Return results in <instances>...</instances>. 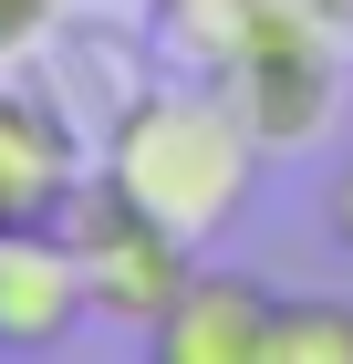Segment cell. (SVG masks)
Instances as JSON below:
<instances>
[{
    "instance_id": "1",
    "label": "cell",
    "mask_w": 353,
    "mask_h": 364,
    "mask_svg": "<svg viewBox=\"0 0 353 364\" xmlns=\"http://www.w3.org/2000/svg\"><path fill=\"white\" fill-rule=\"evenodd\" d=\"M104 177L125 198H146L166 229L218 240L260 188V136L229 105V84H146L104 125Z\"/></svg>"
},
{
    "instance_id": "2",
    "label": "cell",
    "mask_w": 353,
    "mask_h": 364,
    "mask_svg": "<svg viewBox=\"0 0 353 364\" xmlns=\"http://www.w3.org/2000/svg\"><path fill=\"white\" fill-rule=\"evenodd\" d=\"M63 240H73V260H83L94 323H146V333H156L166 302H177L188 271H197V240L166 229L146 198H125L104 167L73 177V198H63Z\"/></svg>"
},
{
    "instance_id": "3",
    "label": "cell",
    "mask_w": 353,
    "mask_h": 364,
    "mask_svg": "<svg viewBox=\"0 0 353 364\" xmlns=\"http://www.w3.org/2000/svg\"><path fill=\"white\" fill-rule=\"evenodd\" d=\"M229 105L249 114L260 146H312L332 125V105H343V42L322 21L271 11V21L249 31V53L229 63Z\"/></svg>"
},
{
    "instance_id": "4",
    "label": "cell",
    "mask_w": 353,
    "mask_h": 364,
    "mask_svg": "<svg viewBox=\"0 0 353 364\" xmlns=\"http://www.w3.org/2000/svg\"><path fill=\"white\" fill-rule=\"evenodd\" d=\"M83 323H94V291H83L63 219L0 229V354H63Z\"/></svg>"
},
{
    "instance_id": "5",
    "label": "cell",
    "mask_w": 353,
    "mask_h": 364,
    "mask_svg": "<svg viewBox=\"0 0 353 364\" xmlns=\"http://www.w3.org/2000/svg\"><path fill=\"white\" fill-rule=\"evenodd\" d=\"M271 312H281V291L260 271H188V291L166 302L146 354L156 364H260L271 354Z\"/></svg>"
},
{
    "instance_id": "6",
    "label": "cell",
    "mask_w": 353,
    "mask_h": 364,
    "mask_svg": "<svg viewBox=\"0 0 353 364\" xmlns=\"http://www.w3.org/2000/svg\"><path fill=\"white\" fill-rule=\"evenodd\" d=\"M73 198V136L42 94L0 84V229H31V219H63Z\"/></svg>"
},
{
    "instance_id": "7",
    "label": "cell",
    "mask_w": 353,
    "mask_h": 364,
    "mask_svg": "<svg viewBox=\"0 0 353 364\" xmlns=\"http://www.w3.org/2000/svg\"><path fill=\"white\" fill-rule=\"evenodd\" d=\"M260 364H353V302L343 291H291L271 312V354Z\"/></svg>"
},
{
    "instance_id": "8",
    "label": "cell",
    "mask_w": 353,
    "mask_h": 364,
    "mask_svg": "<svg viewBox=\"0 0 353 364\" xmlns=\"http://www.w3.org/2000/svg\"><path fill=\"white\" fill-rule=\"evenodd\" d=\"M322 219H332V250L353 260V146L332 156V188H322Z\"/></svg>"
},
{
    "instance_id": "9",
    "label": "cell",
    "mask_w": 353,
    "mask_h": 364,
    "mask_svg": "<svg viewBox=\"0 0 353 364\" xmlns=\"http://www.w3.org/2000/svg\"><path fill=\"white\" fill-rule=\"evenodd\" d=\"M42 21H53V0H0V63L31 53V42H42Z\"/></svg>"
}]
</instances>
